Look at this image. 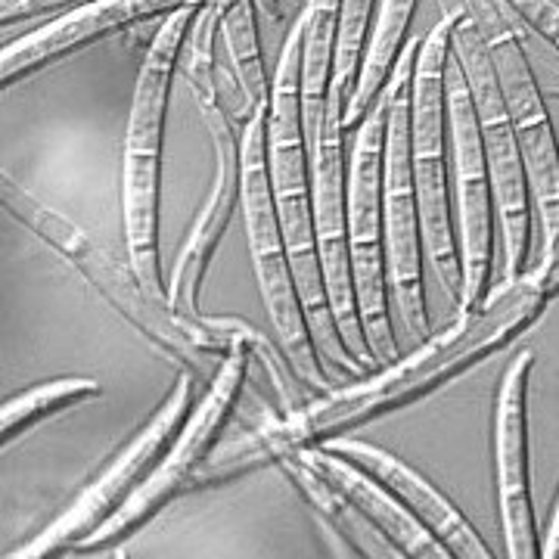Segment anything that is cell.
Here are the masks:
<instances>
[{
  "mask_svg": "<svg viewBox=\"0 0 559 559\" xmlns=\"http://www.w3.org/2000/svg\"><path fill=\"white\" fill-rule=\"evenodd\" d=\"M547 305L550 299L544 293L540 274L528 267L522 277L503 280L498 289H488V296L473 311H454V320L441 333L432 330V336L417 342L407 358H395L352 385L333 389L311 399L305 407L271 419L267 426L237 441L234 451L246 460V469H255L264 463H277L286 451L348 436L358 426L429 399L476 364L513 345L544 318Z\"/></svg>",
  "mask_w": 559,
  "mask_h": 559,
  "instance_id": "6da1fadb",
  "label": "cell"
},
{
  "mask_svg": "<svg viewBox=\"0 0 559 559\" xmlns=\"http://www.w3.org/2000/svg\"><path fill=\"white\" fill-rule=\"evenodd\" d=\"M301 22L289 28L280 47L277 69L271 81V109H267V165L271 190L277 205L283 242L293 261V274L299 283L301 308L320 360L340 370L348 380L367 377L360 364L340 336V326L330 308L326 283L320 271L318 240H314V197H311V140L301 109Z\"/></svg>",
  "mask_w": 559,
  "mask_h": 559,
  "instance_id": "7a4b0ae2",
  "label": "cell"
},
{
  "mask_svg": "<svg viewBox=\"0 0 559 559\" xmlns=\"http://www.w3.org/2000/svg\"><path fill=\"white\" fill-rule=\"evenodd\" d=\"M202 3L183 7L159 22L156 35L146 47V57L140 62L128 131H124L121 215H124L128 264L134 267L143 289L162 305H168V289L162 286L159 267V178L165 119H168L171 81L183 57L193 16L200 13Z\"/></svg>",
  "mask_w": 559,
  "mask_h": 559,
  "instance_id": "3957f363",
  "label": "cell"
},
{
  "mask_svg": "<svg viewBox=\"0 0 559 559\" xmlns=\"http://www.w3.org/2000/svg\"><path fill=\"white\" fill-rule=\"evenodd\" d=\"M267 109H271V103L259 106L255 116L242 128L240 209L246 218L255 283H259L261 301H264L267 320L274 326L283 360L289 364L301 389L311 399H320V395L333 392L336 385L320 367V355L311 340V330H308L305 308H301L299 283L293 274V261H289L283 230H280L274 190H271V165H267Z\"/></svg>",
  "mask_w": 559,
  "mask_h": 559,
  "instance_id": "277c9868",
  "label": "cell"
},
{
  "mask_svg": "<svg viewBox=\"0 0 559 559\" xmlns=\"http://www.w3.org/2000/svg\"><path fill=\"white\" fill-rule=\"evenodd\" d=\"M476 22L498 72L500 94L516 131L528 197L538 224V252L532 271H544L559 252V140L547 100L528 60L522 25L500 0H460Z\"/></svg>",
  "mask_w": 559,
  "mask_h": 559,
  "instance_id": "5b68a950",
  "label": "cell"
},
{
  "mask_svg": "<svg viewBox=\"0 0 559 559\" xmlns=\"http://www.w3.org/2000/svg\"><path fill=\"white\" fill-rule=\"evenodd\" d=\"M0 205L7 215L22 221L35 237L50 242L69 264H75L81 277L87 280L103 299L109 301L121 318L128 320L134 330H140L159 352H165L175 364H180L187 373H193L202 385L215 380L221 358L212 360V352L197 345L187 323L178 314H171L168 305L156 301L143 289V283L138 280L131 264L121 267L119 261L109 259L97 242L87 240V234L79 224H72L60 212L40 205L38 200H32L10 178L0 180Z\"/></svg>",
  "mask_w": 559,
  "mask_h": 559,
  "instance_id": "8992f818",
  "label": "cell"
},
{
  "mask_svg": "<svg viewBox=\"0 0 559 559\" xmlns=\"http://www.w3.org/2000/svg\"><path fill=\"white\" fill-rule=\"evenodd\" d=\"M451 57V16L429 28L419 40L414 75V119H411V162L417 187L423 252L432 264L448 301L457 311L463 293L457 224L451 202V143H448V106H444V69Z\"/></svg>",
  "mask_w": 559,
  "mask_h": 559,
  "instance_id": "52a82bcc",
  "label": "cell"
},
{
  "mask_svg": "<svg viewBox=\"0 0 559 559\" xmlns=\"http://www.w3.org/2000/svg\"><path fill=\"white\" fill-rule=\"evenodd\" d=\"M419 38L407 40L404 53L385 81L389 119H385V156H382V227H385V267L389 293L401 326L417 345L432 336L426 286H423V221H419L414 162H411V119H414V75H417Z\"/></svg>",
  "mask_w": 559,
  "mask_h": 559,
  "instance_id": "ba28073f",
  "label": "cell"
},
{
  "mask_svg": "<svg viewBox=\"0 0 559 559\" xmlns=\"http://www.w3.org/2000/svg\"><path fill=\"white\" fill-rule=\"evenodd\" d=\"M259 342H264V336L252 326L221 358L215 380L205 385L202 399L190 411V417L180 426L178 436L171 439L168 451L153 466V473L143 479L138 491L124 500L109 520L97 525L87 538H81L75 544V554H97V550L119 547L121 540H128L138 528H143L146 522L153 520L162 507H168L178 495L193 488V479H197L200 466L212 457V448L218 444L227 419H230V414L240 404L242 385H246L249 364L255 358V345Z\"/></svg>",
  "mask_w": 559,
  "mask_h": 559,
  "instance_id": "9c48e42d",
  "label": "cell"
},
{
  "mask_svg": "<svg viewBox=\"0 0 559 559\" xmlns=\"http://www.w3.org/2000/svg\"><path fill=\"white\" fill-rule=\"evenodd\" d=\"M441 10L451 16V53L463 66L479 116L481 146L495 190V215H498L500 249H503V280H516L532 267V234H535L532 227L535 209L528 197L516 131L500 94L495 62L476 22L469 20L460 0H441Z\"/></svg>",
  "mask_w": 559,
  "mask_h": 559,
  "instance_id": "30bf717a",
  "label": "cell"
},
{
  "mask_svg": "<svg viewBox=\"0 0 559 559\" xmlns=\"http://www.w3.org/2000/svg\"><path fill=\"white\" fill-rule=\"evenodd\" d=\"M389 97L382 91L370 112L355 128V143L345 171V218L348 252L358 296L364 336L380 367L399 358V336L389 318V267H385V227H382V156H385Z\"/></svg>",
  "mask_w": 559,
  "mask_h": 559,
  "instance_id": "8fae6325",
  "label": "cell"
},
{
  "mask_svg": "<svg viewBox=\"0 0 559 559\" xmlns=\"http://www.w3.org/2000/svg\"><path fill=\"white\" fill-rule=\"evenodd\" d=\"M197 382L200 380L193 373L183 370L178 382L171 385L168 399L156 407V414L146 419L138 436H131L119 454L103 466L100 473H97V479L91 481L79 498L72 500L40 535H35L20 550H13L10 557H60V554L75 550V544L81 538H87L97 525L109 520L121 503L138 491L143 479L153 473V466L159 463L162 454L168 451L171 439L180 432V426L187 423V417H190V401H193V392H197Z\"/></svg>",
  "mask_w": 559,
  "mask_h": 559,
  "instance_id": "7c38bea8",
  "label": "cell"
},
{
  "mask_svg": "<svg viewBox=\"0 0 559 559\" xmlns=\"http://www.w3.org/2000/svg\"><path fill=\"white\" fill-rule=\"evenodd\" d=\"M444 106H448L451 180H454V212H457L460 271H463L457 311H473L488 296L498 215H495V190L481 146L476 103L454 53L448 57V69H444Z\"/></svg>",
  "mask_w": 559,
  "mask_h": 559,
  "instance_id": "4fadbf2b",
  "label": "cell"
},
{
  "mask_svg": "<svg viewBox=\"0 0 559 559\" xmlns=\"http://www.w3.org/2000/svg\"><path fill=\"white\" fill-rule=\"evenodd\" d=\"M202 121L212 134V146H215V183H212V193L209 200L202 202L200 215L193 221V230L187 234V240L180 246L175 267H171V280H168V308L171 314H178L190 336L197 340L200 348L205 352H215L218 348V330H215V318H202L200 311V293L205 274H209V264L215 259V249L224 240L234 212L240 205V190H242V128L237 119L227 112V106L218 97L200 103Z\"/></svg>",
  "mask_w": 559,
  "mask_h": 559,
  "instance_id": "5bb4252c",
  "label": "cell"
},
{
  "mask_svg": "<svg viewBox=\"0 0 559 559\" xmlns=\"http://www.w3.org/2000/svg\"><path fill=\"white\" fill-rule=\"evenodd\" d=\"M345 128L342 119H323L314 146H311V197H314V240H318L320 271L326 283L330 308L340 326L345 348L367 367L380 370L373 358L364 323H360L352 252H348V218H345Z\"/></svg>",
  "mask_w": 559,
  "mask_h": 559,
  "instance_id": "9a60e30c",
  "label": "cell"
},
{
  "mask_svg": "<svg viewBox=\"0 0 559 559\" xmlns=\"http://www.w3.org/2000/svg\"><path fill=\"white\" fill-rule=\"evenodd\" d=\"M535 352L522 348L503 370L495 401V466H498V507L503 547L510 559L540 557L532 473H528V380Z\"/></svg>",
  "mask_w": 559,
  "mask_h": 559,
  "instance_id": "2e32d148",
  "label": "cell"
},
{
  "mask_svg": "<svg viewBox=\"0 0 559 559\" xmlns=\"http://www.w3.org/2000/svg\"><path fill=\"white\" fill-rule=\"evenodd\" d=\"M202 0H97L79 10L60 13L57 20L40 25L38 32H28L16 40H3L0 53V84L10 87L16 81L32 79L47 66L66 60L91 44L131 32L138 25L168 20L183 7H193Z\"/></svg>",
  "mask_w": 559,
  "mask_h": 559,
  "instance_id": "e0dca14e",
  "label": "cell"
},
{
  "mask_svg": "<svg viewBox=\"0 0 559 559\" xmlns=\"http://www.w3.org/2000/svg\"><path fill=\"white\" fill-rule=\"evenodd\" d=\"M323 444L330 451H336L340 457L348 460V463H355L358 469L370 473L392 498L399 500L404 510H411L451 550L454 559L495 557V550L481 540L479 532L473 528V522L466 520L457 507L451 503V498H444L432 481L426 479V476H419L411 463L389 454L385 448H377L370 441L352 439V436H336V439L323 441Z\"/></svg>",
  "mask_w": 559,
  "mask_h": 559,
  "instance_id": "ac0fdd59",
  "label": "cell"
},
{
  "mask_svg": "<svg viewBox=\"0 0 559 559\" xmlns=\"http://www.w3.org/2000/svg\"><path fill=\"white\" fill-rule=\"evenodd\" d=\"M301 451H305L308 463L318 469L320 476L352 503V510L358 513L360 520L367 522L370 528H377L382 538L399 550V557L454 559L451 550L411 510H404L399 500L392 498L370 473H364L355 463L340 457L326 444L301 448Z\"/></svg>",
  "mask_w": 559,
  "mask_h": 559,
  "instance_id": "d6986e66",
  "label": "cell"
},
{
  "mask_svg": "<svg viewBox=\"0 0 559 559\" xmlns=\"http://www.w3.org/2000/svg\"><path fill=\"white\" fill-rule=\"evenodd\" d=\"M419 0H380V10H377V22H373V32L367 40V50H364V62H360V79L352 103L342 116V128L345 134H355L364 116L370 112V106L377 103L382 94L385 81L392 79V69L404 53L411 35V25L417 16Z\"/></svg>",
  "mask_w": 559,
  "mask_h": 559,
  "instance_id": "ffe728a7",
  "label": "cell"
},
{
  "mask_svg": "<svg viewBox=\"0 0 559 559\" xmlns=\"http://www.w3.org/2000/svg\"><path fill=\"white\" fill-rule=\"evenodd\" d=\"M301 109H305V128L308 140L314 146L326 100H330V84H333V60H336V40H340L342 0H308L301 10Z\"/></svg>",
  "mask_w": 559,
  "mask_h": 559,
  "instance_id": "44dd1931",
  "label": "cell"
},
{
  "mask_svg": "<svg viewBox=\"0 0 559 559\" xmlns=\"http://www.w3.org/2000/svg\"><path fill=\"white\" fill-rule=\"evenodd\" d=\"M277 466L299 488V495L308 500V507L323 520V525H330L336 532V540L342 547H355L358 557H399V550L382 538L377 528H370L367 522L360 520L358 513L352 510V503L342 498L340 491L308 463L301 448L286 451L277 460Z\"/></svg>",
  "mask_w": 559,
  "mask_h": 559,
  "instance_id": "7402d4cb",
  "label": "cell"
},
{
  "mask_svg": "<svg viewBox=\"0 0 559 559\" xmlns=\"http://www.w3.org/2000/svg\"><path fill=\"white\" fill-rule=\"evenodd\" d=\"M218 10L221 44L230 57V69L249 94L252 106L271 103V81L264 69V50H261L259 32V0H212Z\"/></svg>",
  "mask_w": 559,
  "mask_h": 559,
  "instance_id": "603a6c76",
  "label": "cell"
},
{
  "mask_svg": "<svg viewBox=\"0 0 559 559\" xmlns=\"http://www.w3.org/2000/svg\"><path fill=\"white\" fill-rule=\"evenodd\" d=\"M100 392L103 385L91 377H66V380L40 382V385H32L20 395H10L0 404V439H3V444H10L25 429L57 417L60 411L79 407L84 401H94Z\"/></svg>",
  "mask_w": 559,
  "mask_h": 559,
  "instance_id": "cb8c5ba5",
  "label": "cell"
},
{
  "mask_svg": "<svg viewBox=\"0 0 559 559\" xmlns=\"http://www.w3.org/2000/svg\"><path fill=\"white\" fill-rule=\"evenodd\" d=\"M380 0H342L340 40H336V60H333V84H330V100H326V116L323 119H342L352 94L358 87L360 62L364 50L377 22Z\"/></svg>",
  "mask_w": 559,
  "mask_h": 559,
  "instance_id": "d4e9b609",
  "label": "cell"
},
{
  "mask_svg": "<svg viewBox=\"0 0 559 559\" xmlns=\"http://www.w3.org/2000/svg\"><path fill=\"white\" fill-rule=\"evenodd\" d=\"M522 28L535 32L559 53V0H500Z\"/></svg>",
  "mask_w": 559,
  "mask_h": 559,
  "instance_id": "484cf974",
  "label": "cell"
},
{
  "mask_svg": "<svg viewBox=\"0 0 559 559\" xmlns=\"http://www.w3.org/2000/svg\"><path fill=\"white\" fill-rule=\"evenodd\" d=\"M87 3H97V0H0V25H3V35L22 25L28 20H44V16H53V13H69V10H79Z\"/></svg>",
  "mask_w": 559,
  "mask_h": 559,
  "instance_id": "4316f807",
  "label": "cell"
},
{
  "mask_svg": "<svg viewBox=\"0 0 559 559\" xmlns=\"http://www.w3.org/2000/svg\"><path fill=\"white\" fill-rule=\"evenodd\" d=\"M540 557L544 559H559V491L550 507V520H547V532L540 538Z\"/></svg>",
  "mask_w": 559,
  "mask_h": 559,
  "instance_id": "83f0119b",
  "label": "cell"
},
{
  "mask_svg": "<svg viewBox=\"0 0 559 559\" xmlns=\"http://www.w3.org/2000/svg\"><path fill=\"white\" fill-rule=\"evenodd\" d=\"M540 283H544V293H547V299L554 301L559 299V252L554 255V261L540 271Z\"/></svg>",
  "mask_w": 559,
  "mask_h": 559,
  "instance_id": "f1b7e54d",
  "label": "cell"
},
{
  "mask_svg": "<svg viewBox=\"0 0 559 559\" xmlns=\"http://www.w3.org/2000/svg\"><path fill=\"white\" fill-rule=\"evenodd\" d=\"M280 0H259V10H261V16L264 20H271V22H277L280 20Z\"/></svg>",
  "mask_w": 559,
  "mask_h": 559,
  "instance_id": "f546056e",
  "label": "cell"
},
{
  "mask_svg": "<svg viewBox=\"0 0 559 559\" xmlns=\"http://www.w3.org/2000/svg\"><path fill=\"white\" fill-rule=\"evenodd\" d=\"M554 91H557V94H559V84H554Z\"/></svg>",
  "mask_w": 559,
  "mask_h": 559,
  "instance_id": "4dcf8cb0",
  "label": "cell"
},
{
  "mask_svg": "<svg viewBox=\"0 0 559 559\" xmlns=\"http://www.w3.org/2000/svg\"><path fill=\"white\" fill-rule=\"evenodd\" d=\"M280 3H286V0H280Z\"/></svg>",
  "mask_w": 559,
  "mask_h": 559,
  "instance_id": "1f68e13d",
  "label": "cell"
}]
</instances>
